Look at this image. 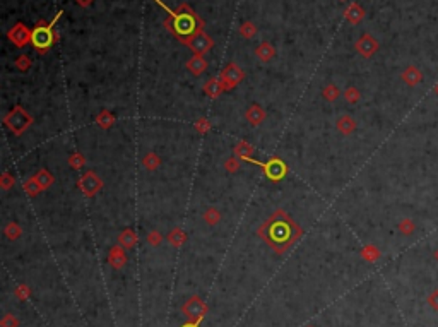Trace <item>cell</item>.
Instances as JSON below:
<instances>
[{
  "mask_svg": "<svg viewBox=\"0 0 438 327\" xmlns=\"http://www.w3.org/2000/svg\"><path fill=\"white\" fill-rule=\"evenodd\" d=\"M137 242H139V237H137V233L132 228H125L118 233V245H122L127 250L135 247Z\"/></svg>",
  "mask_w": 438,
  "mask_h": 327,
  "instance_id": "ac0fdd59",
  "label": "cell"
},
{
  "mask_svg": "<svg viewBox=\"0 0 438 327\" xmlns=\"http://www.w3.org/2000/svg\"><path fill=\"white\" fill-rule=\"evenodd\" d=\"M248 161L253 165H257L258 168L264 170L265 177L270 182H281L287 175V165L279 158H270L267 163H260V161H255L253 158H250Z\"/></svg>",
  "mask_w": 438,
  "mask_h": 327,
  "instance_id": "5b68a950",
  "label": "cell"
},
{
  "mask_svg": "<svg viewBox=\"0 0 438 327\" xmlns=\"http://www.w3.org/2000/svg\"><path fill=\"white\" fill-rule=\"evenodd\" d=\"M433 255H435V259L438 260V248H436V250H435V254H433Z\"/></svg>",
  "mask_w": 438,
  "mask_h": 327,
  "instance_id": "7bdbcfd3",
  "label": "cell"
},
{
  "mask_svg": "<svg viewBox=\"0 0 438 327\" xmlns=\"http://www.w3.org/2000/svg\"><path fill=\"white\" fill-rule=\"evenodd\" d=\"M426 301H428L429 307L438 312V289H433V291L429 293L428 298H426Z\"/></svg>",
  "mask_w": 438,
  "mask_h": 327,
  "instance_id": "ab89813d",
  "label": "cell"
},
{
  "mask_svg": "<svg viewBox=\"0 0 438 327\" xmlns=\"http://www.w3.org/2000/svg\"><path fill=\"white\" fill-rule=\"evenodd\" d=\"M257 235L276 254L281 255L303 237V230L284 209H276L257 228Z\"/></svg>",
  "mask_w": 438,
  "mask_h": 327,
  "instance_id": "6da1fadb",
  "label": "cell"
},
{
  "mask_svg": "<svg viewBox=\"0 0 438 327\" xmlns=\"http://www.w3.org/2000/svg\"><path fill=\"white\" fill-rule=\"evenodd\" d=\"M183 313H185V317H189L192 322H199L200 318L207 313V305L204 303L199 296H192L185 301V305H183Z\"/></svg>",
  "mask_w": 438,
  "mask_h": 327,
  "instance_id": "30bf717a",
  "label": "cell"
},
{
  "mask_svg": "<svg viewBox=\"0 0 438 327\" xmlns=\"http://www.w3.org/2000/svg\"><path fill=\"white\" fill-rule=\"evenodd\" d=\"M185 47H189L192 52L195 53V55H206V53L209 52L212 47H214V41H212L211 36L202 30L200 33H197V35H195L192 40L187 41Z\"/></svg>",
  "mask_w": 438,
  "mask_h": 327,
  "instance_id": "9c48e42d",
  "label": "cell"
},
{
  "mask_svg": "<svg viewBox=\"0 0 438 327\" xmlns=\"http://www.w3.org/2000/svg\"><path fill=\"white\" fill-rule=\"evenodd\" d=\"M161 7H165L160 0H156ZM165 11L168 12V18L165 19V28L177 38L180 43L187 45V41L194 38L197 33L204 30V21L200 19V16L192 9L187 4H182L177 11H172L168 7H165Z\"/></svg>",
  "mask_w": 438,
  "mask_h": 327,
  "instance_id": "7a4b0ae2",
  "label": "cell"
},
{
  "mask_svg": "<svg viewBox=\"0 0 438 327\" xmlns=\"http://www.w3.org/2000/svg\"><path fill=\"white\" fill-rule=\"evenodd\" d=\"M343 96L349 105H356V103L361 99V93H360V89H356L354 86H349V88L344 89Z\"/></svg>",
  "mask_w": 438,
  "mask_h": 327,
  "instance_id": "1f68e13d",
  "label": "cell"
},
{
  "mask_svg": "<svg viewBox=\"0 0 438 327\" xmlns=\"http://www.w3.org/2000/svg\"><path fill=\"white\" fill-rule=\"evenodd\" d=\"M127 248H123L122 245H115L110 248L108 252V262H110L111 267L115 269H122L125 264H127V254H125Z\"/></svg>",
  "mask_w": 438,
  "mask_h": 327,
  "instance_id": "4fadbf2b",
  "label": "cell"
},
{
  "mask_svg": "<svg viewBox=\"0 0 438 327\" xmlns=\"http://www.w3.org/2000/svg\"><path fill=\"white\" fill-rule=\"evenodd\" d=\"M115 122H116V118L110 110H101L98 115H96V123H98V127H101L103 130L111 129V127L115 125Z\"/></svg>",
  "mask_w": 438,
  "mask_h": 327,
  "instance_id": "44dd1931",
  "label": "cell"
},
{
  "mask_svg": "<svg viewBox=\"0 0 438 327\" xmlns=\"http://www.w3.org/2000/svg\"><path fill=\"white\" fill-rule=\"evenodd\" d=\"M14 64H16V67H18V69L21 70V72H26V70H28L29 67H31L33 62H31V59H29L28 55H24V53H21L18 59H16Z\"/></svg>",
  "mask_w": 438,
  "mask_h": 327,
  "instance_id": "e575fe53",
  "label": "cell"
},
{
  "mask_svg": "<svg viewBox=\"0 0 438 327\" xmlns=\"http://www.w3.org/2000/svg\"><path fill=\"white\" fill-rule=\"evenodd\" d=\"M76 2H77V6H81V7H89L94 0H76Z\"/></svg>",
  "mask_w": 438,
  "mask_h": 327,
  "instance_id": "60d3db41",
  "label": "cell"
},
{
  "mask_svg": "<svg viewBox=\"0 0 438 327\" xmlns=\"http://www.w3.org/2000/svg\"><path fill=\"white\" fill-rule=\"evenodd\" d=\"M243 77H245V74H243V70H241L240 65L231 62V64H228L226 67L223 69L219 79H221V84H223L224 91H231V89H235L241 81H243Z\"/></svg>",
  "mask_w": 438,
  "mask_h": 327,
  "instance_id": "52a82bcc",
  "label": "cell"
},
{
  "mask_svg": "<svg viewBox=\"0 0 438 327\" xmlns=\"http://www.w3.org/2000/svg\"><path fill=\"white\" fill-rule=\"evenodd\" d=\"M204 93L207 94V96L209 98H212V99H216V98H219L221 94L224 93V89H223V84H221V79L219 77H211L209 81L206 82V84H204Z\"/></svg>",
  "mask_w": 438,
  "mask_h": 327,
  "instance_id": "ffe728a7",
  "label": "cell"
},
{
  "mask_svg": "<svg viewBox=\"0 0 438 327\" xmlns=\"http://www.w3.org/2000/svg\"><path fill=\"white\" fill-rule=\"evenodd\" d=\"M7 40H9L14 47L24 48L28 43H31V30H29L24 23H16L14 26L7 31Z\"/></svg>",
  "mask_w": 438,
  "mask_h": 327,
  "instance_id": "ba28073f",
  "label": "cell"
},
{
  "mask_svg": "<svg viewBox=\"0 0 438 327\" xmlns=\"http://www.w3.org/2000/svg\"><path fill=\"white\" fill-rule=\"evenodd\" d=\"M240 35H241V38H245V40H252L253 36L257 35V26L252 23V21H247V23H243L240 26Z\"/></svg>",
  "mask_w": 438,
  "mask_h": 327,
  "instance_id": "4dcf8cb0",
  "label": "cell"
},
{
  "mask_svg": "<svg viewBox=\"0 0 438 327\" xmlns=\"http://www.w3.org/2000/svg\"><path fill=\"white\" fill-rule=\"evenodd\" d=\"M365 14H366L365 9H363L360 4H356V2L349 4L348 9L344 11V18H346V21H349V23H351V24H360L361 21L365 19Z\"/></svg>",
  "mask_w": 438,
  "mask_h": 327,
  "instance_id": "5bb4252c",
  "label": "cell"
},
{
  "mask_svg": "<svg viewBox=\"0 0 438 327\" xmlns=\"http://www.w3.org/2000/svg\"><path fill=\"white\" fill-rule=\"evenodd\" d=\"M400 79L412 88V86H418L419 82L423 81V72H421L418 67H414V65H409V67L400 74Z\"/></svg>",
  "mask_w": 438,
  "mask_h": 327,
  "instance_id": "9a60e30c",
  "label": "cell"
},
{
  "mask_svg": "<svg viewBox=\"0 0 438 327\" xmlns=\"http://www.w3.org/2000/svg\"><path fill=\"white\" fill-rule=\"evenodd\" d=\"M255 55L262 64H267V62H270L276 57V48H274L269 41H264V43H260L255 48Z\"/></svg>",
  "mask_w": 438,
  "mask_h": 327,
  "instance_id": "d6986e66",
  "label": "cell"
},
{
  "mask_svg": "<svg viewBox=\"0 0 438 327\" xmlns=\"http://www.w3.org/2000/svg\"><path fill=\"white\" fill-rule=\"evenodd\" d=\"M361 257L365 260H368V262H375V260L380 257V250H378L375 245H366V247H363V250H361Z\"/></svg>",
  "mask_w": 438,
  "mask_h": 327,
  "instance_id": "d6a6232c",
  "label": "cell"
},
{
  "mask_svg": "<svg viewBox=\"0 0 438 327\" xmlns=\"http://www.w3.org/2000/svg\"><path fill=\"white\" fill-rule=\"evenodd\" d=\"M33 117L28 113V110H24L21 105H16L9 113H6L4 117V125L9 129L14 135H23L29 127L33 125Z\"/></svg>",
  "mask_w": 438,
  "mask_h": 327,
  "instance_id": "277c9868",
  "label": "cell"
},
{
  "mask_svg": "<svg viewBox=\"0 0 438 327\" xmlns=\"http://www.w3.org/2000/svg\"><path fill=\"white\" fill-rule=\"evenodd\" d=\"M60 16H62V11L58 12V14L55 16V19H52L50 23H47V21H43V19L38 21L36 26L31 30V45L35 47L36 52L47 53L48 50L57 43L58 35L53 31V26H55L57 21L60 19Z\"/></svg>",
  "mask_w": 438,
  "mask_h": 327,
  "instance_id": "3957f363",
  "label": "cell"
},
{
  "mask_svg": "<svg viewBox=\"0 0 438 327\" xmlns=\"http://www.w3.org/2000/svg\"><path fill=\"white\" fill-rule=\"evenodd\" d=\"M183 327H197V324H195V322H192V324H187V325H183Z\"/></svg>",
  "mask_w": 438,
  "mask_h": 327,
  "instance_id": "b9f144b4",
  "label": "cell"
},
{
  "mask_svg": "<svg viewBox=\"0 0 438 327\" xmlns=\"http://www.w3.org/2000/svg\"><path fill=\"white\" fill-rule=\"evenodd\" d=\"M23 190L28 194L29 197H36V196H38V194L43 192V189H41V187H40V184H38V182H36V177H35V175L29 177L28 180H24V182H23Z\"/></svg>",
  "mask_w": 438,
  "mask_h": 327,
  "instance_id": "603a6c76",
  "label": "cell"
},
{
  "mask_svg": "<svg viewBox=\"0 0 438 327\" xmlns=\"http://www.w3.org/2000/svg\"><path fill=\"white\" fill-rule=\"evenodd\" d=\"M77 189L82 192V196L91 199L103 189V179L96 172H86L81 179L77 180Z\"/></svg>",
  "mask_w": 438,
  "mask_h": 327,
  "instance_id": "8992f818",
  "label": "cell"
},
{
  "mask_svg": "<svg viewBox=\"0 0 438 327\" xmlns=\"http://www.w3.org/2000/svg\"><path fill=\"white\" fill-rule=\"evenodd\" d=\"M322 96H324L325 101L334 103L337 98L341 96V91H339V88H337L336 84H327V86H325V88L322 89Z\"/></svg>",
  "mask_w": 438,
  "mask_h": 327,
  "instance_id": "f546056e",
  "label": "cell"
},
{
  "mask_svg": "<svg viewBox=\"0 0 438 327\" xmlns=\"http://www.w3.org/2000/svg\"><path fill=\"white\" fill-rule=\"evenodd\" d=\"M245 118H247V122L250 123L252 127H257L260 125V123L265 122L267 118V111L262 108L260 105H257V103H253V105H250L247 111H245Z\"/></svg>",
  "mask_w": 438,
  "mask_h": 327,
  "instance_id": "7c38bea8",
  "label": "cell"
},
{
  "mask_svg": "<svg viewBox=\"0 0 438 327\" xmlns=\"http://www.w3.org/2000/svg\"><path fill=\"white\" fill-rule=\"evenodd\" d=\"M336 127H337V132H339V134L351 135L353 132L356 130L358 123H356V120H354L353 117H349V115H343V117L337 118Z\"/></svg>",
  "mask_w": 438,
  "mask_h": 327,
  "instance_id": "e0dca14e",
  "label": "cell"
},
{
  "mask_svg": "<svg viewBox=\"0 0 438 327\" xmlns=\"http://www.w3.org/2000/svg\"><path fill=\"white\" fill-rule=\"evenodd\" d=\"M194 127H195V130L199 132L200 135H204V134H207V132L211 130V122L207 118H199L197 122L194 123Z\"/></svg>",
  "mask_w": 438,
  "mask_h": 327,
  "instance_id": "8d00e7d4",
  "label": "cell"
},
{
  "mask_svg": "<svg viewBox=\"0 0 438 327\" xmlns=\"http://www.w3.org/2000/svg\"><path fill=\"white\" fill-rule=\"evenodd\" d=\"M142 165H144V168L148 170V172H156V170L160 168V165H161V158L158 156V152L149 151L148 154L142 158Z\"/></svg>",
  "mask_w": 438,
  "mask_h": 327,
  "instance_id": "d4e9b609",
  "label": "cell"
},
{
  "mask_svg": "<svg viewBox=\"0 0 438 327\" xmlns=\"http://www.w3.org/2000/svg\"><path fill=\"white\" fill-rule=\"evenodd\" d=\"M35 177H36V182H38L40 187L43 189V190L50 189L53 185V182H55V177H53L47 168H41Z\"/></svg>",
  "mask_w": 438,
  "mask_h": 327,
  "instance_id": "cb8c5ba5",
  "label": "cell"
},
{
  "mask_svg": "<svg viewBox=\"0 0 438 327\" xmlns=\"http://www.w3.org/2000/svg\"><path fill=\"white\" fill-rule=\"evenodd\" d=\"M397 230H399L400 235H404V237H411V235L414 233V230H416V225H414V221H412V219L404 218V219H400V223L397 225Z\"/></svg>",
  "mask_w": 438,
  "mask_h": 327,
  "instance_id": "f1b7e54d",
  "label": "cell"
},
{
  "mask_svg": "<svg viewBox=\"0 0 438 327\" xmlns=\"http://www.w3.org/2000/svg\"><path fill=\"white\" fill-rule=\"evenodd\" d=\"M4 233H6V237L11 240V242H14V240H18L21 235H23V228L19 226V223L16 221H11L6 225V228H4Z\"/></svg>",
  "mask_w": 438,
  "mask_h": 327,
  "instance_id": "4316f807",
  "label": "cell"
},
{
  "mask_svg": "<svg viewBox=\"0 0 438 327\" xmlns=\"http://www.w3.org/2000/svg\"><path fill=\"white\" fill-rule=\"evenodd\" d=\"M207 69V60L204 59L202 55H194L192 59L187 60V70L192 74V76H200L204 74Z\"/></svg>",
  "mask_w": 438,
  "mask_h": 327,
  "instance_id": "2e32d148",
  "label": "cell"
},
{
  "mask_svg": "<svg viewBox=\"0 0 438 327\" xmlns=\"http://www.w3.org/2000/svg\"><path fill=\"white\" fill-rule=\"evenodd\" d=\"M240 158L238 156H231V158H228L226 161H224V168H226L228 173H236L240 170Z\"/></svg>",
  "mask_w": 438,
  "mask_h": 327,
  "instance_id": "d590c367",
  "label": "cell"
},
{
  "mask_svg": "<svg viewBox=\"0 0 438 327\" xmlns=\"http://www.w3.org/2000/svg\"><path fill=\"white\" fill-rule=\"evenodd\" d=\"M161 240H163V235L158 230H151L148 233V243L151 247H158L161 243Z\"/></svg>",
  "mask_w": 438,
  "mask_h": 327,
  "instance_id": "f35d334b",
  "label": "cell"
},
{
  "mask_svg": "<svg viewBox=\"0 0 438 327\" xmlns=\"http://www.w3.org/2000/svg\"><path fill=\"white\" fill-rule=\"evenodd\" d=\"M233 151H235V156H238L240 159L248 161L250 158H252L253 152H255V147H253L250 142H247V140H240Z\"/></svg>",
  "mask_w": 438,
  "mask_h": 327,
  "instance_id": "7402d4cb",
  "label": "cell"
},
{
  "mask_svg": "<svg viewBox=\"0 0 438 327\" xmlns=\"http://www.w3.org/2000/svg\"><path fill=\"white\" fill-rule=\"evenodd\" d=\"M14 184H16L14 177H12L9 172H4L2 173V179H0V187H2L4 190H9V189L14 187Z\"/></svg>",
  "mask_w": 438,
  "mask_h": 327,
  "instance_id": "74e56055",
  "label": "cell"
},
{
  "mask_svg": "<svg viewBox=\"0 0 438 327\" xmlns=\"http://www.w3.org/2000/svg\"><path fill=\"white\" fill-rule=\"evenodd\" d=\"M354 48H356V52L360 53L361 57H365V59H370V57H373L375 53L378 52V48H380V45H378V41L373 38L372 35H363L360 40L356 41V45H354Z\"/></svg>",
  "mask_w": 438,
  "mask_h": 327,
  "instance_id": "8fae6325",
  "label": "cell"
},
{
  "mask_svg": "<svg viewBox=\"0 0 438 327\" xmlns=\"http://www.w3.org/2000/svg\"><path fill=\"white\" fill-rule=\"evenodd\" d=\"M202 218H204V221H206L209 226H216L221 221V218H223V216H221V213H219L218 209L212 208V206H211V208H207L206 211H204Z\"/></svg>",
  "mask_w": 438,
  "mask_h": 327,
  "instance_id": "83f0119b",
  "label": "cell"
},
{
  "mask_svg": "<svg viewBox=\"0 0 438 327\" xmlns=\"http://www.w3.org/2000/svg\"><path fill=\"white\" fill-rule=\"evenodd\" d=\"M435 93H436V94H438V84H436V86H435Z\"/></svg>",
  "mask_w": 438,
  "mask_h": 327,
  "instance_id": "ee69618b",
  "label": "cell"
},
{
  "mask_svg": "<svg viewBox=\"0 0 438 327\" xmlns=\"http://www.w3.org/2000/svg\"><path fill=\"white\" fill-rule=\"evenodd\" d=\"M168 242L172 243L173 247H177V248L182 247L183 243L187 242V233L182 228H173L168 233Z\"/></svg>",
  "mask_w": 438,
  "mask_h": 327,
  "instance_id": "484cf974",
  "label": "cell"
},
{
  "mask_svg": "<svg viewBox=\"0 0 438 327\" xmlns=\"http://www.w3.org/2000/svg\"><path fill=\"white\" fill-rule=\"evenodd\" d=\"M69 165L70 167H72L74 170H81L82 167H84L86 165V158H84V154H82V152H72V154L69 156Z\"/></svg>",
  "mask_w": 438,
  "mask_h": 327,
  "instance_id": "836d02e7",
  "label": "cell"
}]
</instances>
